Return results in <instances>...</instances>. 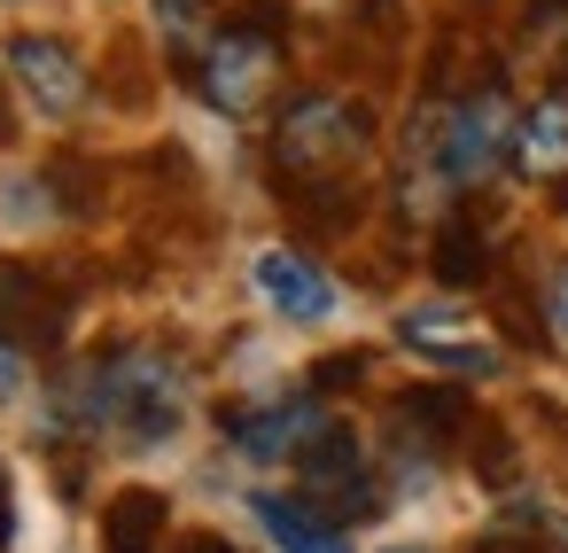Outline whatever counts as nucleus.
<instances>
[{"label": "nucleus", "mask_w": 568, "mask_h": 553, "mask_svg": "<svg viewBox=\"0 0 568 553\" xmlns=\"http://www.w3.org/2000/svg\"><path fill=\"white\" fill-rule=\"evenodd\" d=\"M180 413H187V374L156 343H118V351L87 359L55 398V421L94 429V436H125V444H164L180 429Z\"/></svg>", "instance_id": "1"}, {"label": "nucleus", "mask_w": 568, "mask_h": 553, "mask_svg": "<svg viewBox=\"0 0 568 553\" xmlns=\"http://www.w3.org/2000/svg\"><path fill=\"white\" fill-rule=\"evenodd\" d=\"M366 149H374V118L351 94H296L273 125V172L296 195V211L304 203H343Z\"/></svg>", "instance_id": "2"}, {"label": "nucleus", "mask_w": 568, "mask_h": 553, "mask_svg": "<svg viewBox=\"0 0 568 553\" xmlns=\"http://www.w3.org/2000/svg\"><path fill=\"white\" fill-rule=\"evenodd\" d=\"M514 133H521V118L506 110V94L498 87H475V94H459L428 125V157H436V172L452 188H483L498 164H514Z\"/></svg>", "instance_id": "3"}, {"label": "nucleus", "mask_w": 568, "mask_h": 553, "mask_svg": "<svg viewBox=\"0 0 568 553\" xmlns=\"http://www.w3.org/2000/svg\"><path fill=\"white\" fill-rule=\"evenodd\" d=\"M273 79H281V24H257V17L226 24V32L203 48V63H195L203 102L226 110V118H250V110L273 94Z\"/></svg>", "instance_id": "4"}, {"label": "nucleus", "mask_w": 568, "mask_h": 553, "mask_svg": "<svg viewBox=\"0 0 568 553\" xmlns=\"http://www.w3.org/2000/svg\"><path fill=\"white\" fill-rule=\"evenodd\" d=\"M296 499H312V506H320V514H335V522H366V514L382 506L374 452H366L343 421H327V429L296 452Z\"/></svg>", "instance_id": "5"}, {"label": "nucleus", "mask_w": 568, "mask_h": 553, "mask_svg": "<svg viewBox=\"0 0 568 553\" xmlns=\"http://www.w3.org/2000/svg\"><path fill=\"white\" fill-rule=\"evenodd\" d=\"M320 429H327V413L312 405V390H281L265 405H226V436L242 460H296Z\"/></svg>", "instance_id": "6"}, {"label": "nucleus", "mask_w": 568, "mask_h": 553, "mask_svg": "<svg viewBox=\"0 0 568 553\" xmlns=\"http://www.w3.org/2000/svg\"><path fill=\"white\" fill-rule=\"evenodd\" d=\"M397 343L413 359H428V366H452V374H498V343L452 304H413L397 320Z\"/></svg>", "instance_id": "7"}, {"label": "nucleus", "mask_w": 568, "mask_h": 553, "mask_svg": "<svg viewBox=\"0 0 568 553\" xmlns=\"http://www.w3.org/2000/svg\"><path fill=\"white\" fill-rule=\"evenodd\" d=\"M9 71L24 79V94H32L48 118L87 110V63H79L63 40H17V48H9Z\"/></svg>", "instance_id": "8"}, {"label": "nucleus", "mask_w": 568, "mask_h": 553, "mask_svg": "<svg viewBox=\"0 0 568 553\" xmlns=\"http://www.w3.org/2000/svg\"><path fill=\"white\" fill-rule=\"evenodd\" d=\"M257 289H265V304L273 312H288V320H327L335 312V281L304 258V250H257Z\"/></svg>", "instance_id": "9"}, {"label": "nucleus", "mask_w": 568, "mask_h": 553, "mask_svg": "<svg viewBox=\"0 0 568 553\" xmlns=\"http://www.w3.org/2000/svg\"><path fill=\"white\" fill-rule=\"evenodd\" d=\"M250 514L265 522V537H273L281 553H351L343 522H335V514H320L312 499H281V491H257V499H250Z\"/></svg>", "instance_id": "10"}, {"label": "nucleus", "mask_w": 568, "mask_h": 553, "mask_svg": "<svg viewBox=\"0 0 568 553\" xmlns=\"http://www.w3.org/2000/svg\"><path fill=\"white\" fill-rule=\"evenodd\" d=\"M63 296L32 273V265H17V273H0V328H17V335H32V343H55L63 335Z\"/></svg>", "instance_id": "11"}, {"label": "nucleus", "mask_w": 568, "mask_h": 553, "mask_svg": "<svg viewBox=\"0 0 568 553\" xmlns=\"http://www.w3.org/2000/svg\"><path fill=\"white\" fill-rule=\"evenodd\" d=\"M514 164H521L529 180H568V94H545V102L521 118Z\"/></svg>", "instance_id": "12"}, {"label": "nucleus", "mask_w": 568, "mask_h": 553, "mask_svg": "<svg viewBox=\"0 0 568 553\" xmlns=\"http://www.w3.org/2000/svg\"><path fill=\"white\" fill-rule=\"evenodd\" d=\"M164 491H118L102 506V553H156L164 545Z\"/></svg>", "instance_id": "13"}, {"label": "nucleus", "mask_w": 568, "mask_h": 553, "mask_svg": "<svg viewBox=\"0 0 568 553\" xmlns=\"http://www.w3.org/2000/svg\"><path fill=\"white\" fill-rule=\"evenodd\" d=\"M428 265H436V281H444V289H475V281H490V242L475 234V219H444V227H436Z\"/></svg>", "instance_id": "14"}, {"label": "nucleus", "mask_w": 568, "mask_h": 553, "mask_svg": "<svg viewBox=\"0 0 568 553\" xmlns=\"http://www.w3.org/2000/svg\"><path fill=\"white\" fill-rule=\"evenodd\" d=\"M490 553H568V522L552 506H506Z\"/></svg>", "instance_id": "15"}, {"label": "nucleus", "mask_w": 568, "mask_h": 553, "mask_svg": "<svg viewBox=\"0 0 568 553\" xmlns=\"http://www.w3.org/2000/svg\"><path fill=\"white\" fill-rule=\"evenodd\" d=\"M397 429H413V436L444 444V436H459V429H467V398H459V390H413V398L397 405Z\"/></svg>", "instance_id": "16"}, {"label": "nucleus", "mask_w": 568, "mask_h": 553, "mask_svg": "<svg viewBox=\"0 0 568 553\" xmlns=\"http://www.w3.org/2000/svg\"><path fill=\"white\" fill-rule=\"evenodd\" d=\"M156 9V24H164V40L187 56L195 40H203V24H211V0H149Z\"/></svg>", "instance_id": "17"}, {"label": "nucleus", "mask_w": 568, "mask_h": 553, "mask_svg": "<svg viewBox=\"0 0 568 553\" xmlns=\"http://www.w3.org/2000/svg\"><path fill=\"white\" fill-rule=\"evenodd\" d=\"M358 374H366V351H335V359L312 366V390H335V382H358Z\"/></svg>", "instance_id": "18"}, {"label": "nucleus", "mask_w": 568, "mask_h": 553, "mask_svg": "<svg viewBox=\"0 0 568 553\" xmlns=\"http://www.w3.org/2000/svg\"><path fill=\"white\" fill-rule=\"evenodd\" d=\"M9 398H24V343L0 335V405H9Z\"/></svg>", "instance_id": "19"}, {"label": "nucleus", "mask_w": 568, "mask_h": 553, "mask_svg": "<svg viewBox=\"0 0 568 553\" xmlns=\"http://www.w3.org/2000/svg\"><path fill=\"white\" fill-rule=\"evenodd\" d=\"M545 320L560 328V343H568V265L552 273V289H545Z\"/></svg>", "instance_id": "20"}, {"label": "nucleus", "mask_w": 568, "mask_h": 553, "mask_svg": "<svg viewBox=\"0 0 568 553\" xmlns=\"http://www.w3.org/2000/svg\"><path fill=\"white\" fill-rule=\"evenodd\" d=\"M180 553H234L226 537H211V530H195V537H180Z\"/></svg>", "instance_id": "21"}, {"label": "nucleus", "mask_w": 568, "mask_h": 553, "mask_svg": "<svg viewBox=\"0 0 568 553\" xmlns=\"http://www.w3.org/2000/svg\"><path fill=\"white\" fill-rule=\"evenodd\" d=\"M389 553H420V545H389Z\"/></svg>", "instance_id": "22"}]
</instances>
